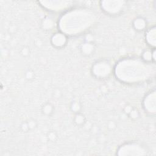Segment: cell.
I'll list each match as a JSON object with an SVG mask.
<instances>
[{"instance_id":"cell-1","label":"cell","mask_w":156,"mask_h":156,"mask_svg":"<svg viewBox=\"0 0 156 156\" xmlns=\"http://www.w3.org/2000/svg\"><path fill=\"white\" fill-rule=\"evenodd\" d=\"M94 20L93 13L83 9L70 11L60 19V30L68 35H76L85 30Z\"/></svg>"},{"instance_id":"cell-2","label":"cell","mask_w":156,"mask_h":156,"mask_svg":"<svg viewBox=\"0 0 156 156\" xmlns=\"http://www.w3.org/2000/svg\"><path fill=\"white\" fill-rule=\"evenodd\" d=\"M115 73L121 81L134 83L147 79L150 75V68L140 60L126 59L118 63Z\"/></svg>"},{"instance_id":"cell-3","label":"cell","mask_w":156,"mask_h":156,"mask_svg":"<svg viewBox=\"0 0 156 156\" xmlns=\"http://www.w3.org/2000/svg\"><path fill=\"white\" fill-rule=\"evenodd\" d=\"M147 154L144 147L138 143H127L122 145L118 150L119 155H143Z\"/></svg>"},{"instance_id":"cell-4","label":"cell","mask_w":156,"mask_h":156,"mask_svg":"<svg viewBox=\"0 0 156 156\" xmlns=\"http://www.w3.org/2000/svg\"><path fill=\"white\" fill-rule=\"evenodd\" d=\"M111 71L110 64L106 62H99L95 63L93 67V74L98 77L104 78L108 76Z\"/></svg>"},{"instance_id":"cell-5","label":"cell","mask_w":156,"mask_h":156,"mask_svg":"<svg viewBox=\"0 0 156 156\" xmlns=\"http://www.w3.org/2000/svg\"><path fill=\"white\" fill-rule=\"evenodd\" d=\"M102 8L104 10L109 13H118L122 9L124 6L123 1H102Z\"/></svg>"},{"instance_id":"cell-6","label":"cell","mask_w":156,"mask_h":156,"mask_svg":"<svg viewBox=\"0 0 156 156\" xmlns=\"http://www.w3.org/2000/svg\"><path fill=\"white\" fill-rule=\"evenodd\" d=\"M144 106L148 112L155 113V91L149 94L144 99Z\"/></svg>"},{"instance_id":"cell-7","label":"cell","mask_w":156,"mask_h":156,"mask_svg":"<svg viewBox=\"0 0 156 156\" xmlns=\"http://www.w3.org/2000/svg\"><path fill=\"white\" fill-rule=\"evenodd\" d=\"M52 43L56 47L63 46L66 41V38L64 34L60 33H57L54 35L51 39Z\"/></svg>"},{"instance_id":"cell-8","label":"cell","mask_w":156,"mask_h":156,"mask_svg":"<svg viewBox=\"0 0 156 156\" xmlns=\"http://www.w3.org/2000/svg\"><path fill=\"white\" fill-rule=\"evenodd\" d=\"M147 40L148 43L152 46L155 45V28L151 29L147 34Z\"/></svg>"},{"instance_id":"cell-9","label":"cell","mask_w":156,"mask_h":156,"mask_svg":"<svg viewBox=\"0 0 156 156\" xmlns=\"http://www.w3.org/2000/svg\"><path fill=\"white\" fill-rule=\"evenodd\" d=\"M133 25H134L135 28L136 30H143L145 27L146 23H145V21L143 18H138L134 21Z\"/></svg>"},{"instance_id":"cell-10","label":"cell","mask_w":156,"mask_h":156,"mask_svg":"<svg viewBox=\"0 0 156 156\" xmlns=\"http://www.w3.org/2000/svg\"><path fill=\"white\" fill-rule=\"evenodd\" d=\"M82 51L85 54H90L93 51V45L90 43H85L82 47Z\"/></svg>"},{"instance_id":"cell-11","label":"cell","mask_w":156,"mask_h":156,"mask_svg":"<svg viewBox=\"0 0 156 156\" xmlns=\"http://www.w3.org/2000/svg\"><path fill=\"white\" fill-rule=\"evenodd\" d=\"M52 106L50 104H46L43 107V112L45 114L49 115L52 113Z\"/></svg>"},{"instance_id":"cell-12","label":"cell","mask_w":156,"mask_h":156,"mask_svg":"<svg viewBox=\"0 0 156 156\" xmlns=\"http://www.w3.org/2000/svg\"><path fill=\"white\" fill-rule=\"evenodd\" d=\"M76 122L78 124H82L84 122V117L81 114H78L75 118Z\"/></svg>"},{"instance_id":"cell-13","label":"cell","mask_w":156,"mask_h":156,"mask_svg":"<svg viewBox=\"0 0 156 156\" xmlns=\"http://www.w3.org/2000/svg\"><path fill=\"white\" fill-rule=\"evenodd\" d=\"M80 108V106L79 105V104L77 102H74L71 105V109L74 112H79V110Z\"/></svg>"},{"instance_id":"cell-14","label":"cell","mask_w":156,"mask_h":156,"mask_svg":"<svg viewBox=\"0 0 156 156\" xmlns=\"http://www.w3.org/2000/svg\"><path fill=\"white\" fill-rule=\"evenodd\" d=\"M143 58L146 61H150L152 59V54L149 51H146L143 54Z\"/></svg>"},{"instance_id":"cell-15","label":"cell","mask_w":156,"mask_h":156,"mask_svg":"<svg viewBox=\"0 0 156 156\" xmlns=\"http://www.w3.org/2000/svg\"><path fill=\"white\" fill-rule=\"evenodd\" d=\"M130 113L131 117H132V118H136L138 116V112L136 110L130 111Z\"/></svg>"}]
</instances>
